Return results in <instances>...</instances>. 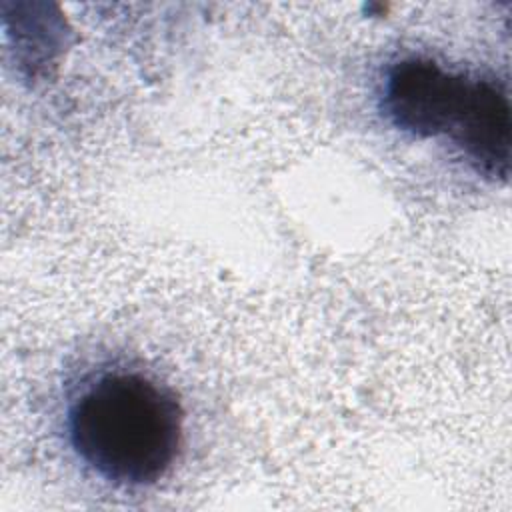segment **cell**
<instances>
[{
    "label": "cell",
    "mask_w": 512,
    "mask_h": 512,
    "mask_svg": "<svg viewBox=\"0 0 512 512\" xmlns=\"http://www.w3.org/2000/svg\"><path fill=\"white\" fill-rule=\"evenodd\" d=\"M66 434L74 454L102 480L148 486L176 462L184 410L166 384L114 368L80 386L66 410Z\"/></svg>",
    "instance_id": "1"
},
{
    "label": "cell",
    "mask_w": 512,
    "mask_h": 512,
    "mask_svg": "<svg viewBox=\"0 0 512 512\" xmlns=\"http://www.w3.org/2000/svg\"><path fill=\"white\" fill-rule=\"evenodd\" d=\"M380 110L400 132L444 136L476 172L508 178L510 96L498 78L452 70L430 56H402L386 68Z\"/></svg>",
    "instance_id": "2"
}]
</instances>
